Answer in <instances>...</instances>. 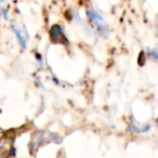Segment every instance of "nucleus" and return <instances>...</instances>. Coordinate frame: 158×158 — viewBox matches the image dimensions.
<instances>
[{"label": "nucleus", "instance_id": "obj_5", "mask_svg": "<svg viewBox=\"0 0 158 158\" xmlns=\"http://www.w3.org/2000/svg\"><path fill=\"white\" fill-rule=\"evenodd\" d=\"M2 1H3V0H0V3H1V2H2Z\"/></svg>", "mask_w": 158, "mask_h": 158}, {"label": "nucleus", "instance_id": "obj_3", "mask_svg": "<svg viewBox=\"0 0 158 158\" xmlns=\"http://www.w3.org/2000/svg\"><path fill=\"white\" fill-rule=\"evenodd\" d=\"M50 35H51V39L55 42H59L60 38H65V35L63 34V31H62L61 26H59V25H54L52 27Z\"/></svg>", "mask_w": 158, "mask_h": 158}, {"label": "nucleus", "instance_id": "obj_1", "mask_svg": "<svg viewBox=\"0 0 158 158\" xmlns=\"http://www.w3.org/2000/svg\"><path fill=\"white\" fill-rule=\"evenodd\" d=\"M87 15H88L89 20L92 22V24L97 27L98 31L101 35H105L107 33V24H106L104 18L95 10H88L87 11Z\"/></svg>", "mask_w": 158, "mask_h": 158}, {"label": "nucleus", "instance_id": "obj_2", "mask_svg": "<svg viewBox=\"0 0 158 158\" xmlns=\"http://www.w3.org/2000/svg\"><path fill=\"white\" fill-rule=\"evenodd\" d=\"M12 28H13L14 34L16 35V38H18L21 47H22L23 49H25L26 48V44H27V35L22 31V29L19 28L18 26H12Z\"/></svg>", "mask_w": 158, "mask_h": 158}, {"label": "nucleus", "instance_id": "obj_4", "mask_svg": "<svg viewBox=\"0 0 158 158\" xmlns=\"http://www.w3.org/2000/svg\"><path fill=\"white\" fill-rule=\"evenodd\" d=\"M149 56H151L154 61L158 62V49H153V50H149Z\"/></svg>", "mask_w": 158, "mask_h": 158}, {"label": "nucleus", "instance_id": "obj_6", "mask_svg": "<svg viewBox=\"0 0 158 158\" xmlns=\"http://www.w3.org/2000/svg\"><path fill=\"white\" fill-rule=\"evenodd\" d=\"M157 123H158V118H157Z\"/></svg>", "mask_w": 158, "mask_h": 158}]
</instances>
